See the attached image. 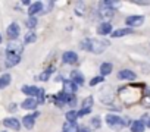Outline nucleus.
Returning a JSON list of instances; mask_svg holds the SVG:
<instances>
[{"label":"nucleus","instance_id":"obj_24","mask_svg":"<svg viewBox=\"0 0 150 132\" xmlns=\"http://www.w3.org/2000/svg\"><path fill=\"white\" fill-rule=\"evenodd\" d=\"M37 24H38V21H37V18H35V16H30V18L25 21V25H27L28 28H31V29H33V28H35V27H37Z\"/></svg>","mask_w":150,"mask_h":132},{"label":"nucleus","instance_id":"obj_5","mask_svg":"<svg viewBox=\"0 0 150 132\" xmlns=\"http://www.w3.org/2000/svg\"><path fill=\"white\" fill-rule=\"evenodd\" d=\"M6 34H8V38L9 40H12V41H15L18 37H19V34H21V29H19V25L16 24V22H13V24H11L9 27H8V31H6Z\"/></svg>","mask_w":150,"mask_h":132},{"label":"nucleus","instance_id":"obj_12","mask_svg":"<svg viewBox=\"0 0 150 132\" xmlns=\"http://www.w3.org/2000/svg\"><path fill=\"white\" fill-rule=\"evenodd\" d=\"M71 81L77 85H83L84 84V75L80 71H72L71 72Z\"/></svg>","mask_w":150,"mask_h":132},{"label":"nucleus","instance_id":"obj_7","mask_svg":"<svg viewBox=\"0 0 150 132\" xmlns=\"http://www.w3.org/2000/svg\"><path fill=\"white\" fill-rule=\"evenodd\" d=\"M38 116V112H35V113H33V114H27V116H24V119H22V123H24V126L27 128V129H33L34 128V123H35V117Z\"/></svg>","mask_w":150,"mask_h":132},{"label":"nucleus","instance_id":"obj_2","mask_svg":"<svg viewBox=\"0 0 150 132\" xmlns=\"http://www.w3.org/2000/svg\"><path fill=\"white\" fill-rule=\"evenodd\" d=\"M22 51H24V46H22L21 43H18V41H12V43L8 46V48H6V54H8V57H12V56L21 57Z\"/></svg>","mask_w":150,"mask_h":132},{"label":"nucleus","instance_id":"obj_17","mask_svg":"<svg viewBox=\"0 0 150 132\" xmlns=\"http://www.w3.org/2000/svg\"><path fill=\"white\" fill-rule=\"evenodd\" d=\"M128 34H132V29L131 28H121V29H116L113 31L110 35L113 38H119V37H124V35H128Z\"/></svg>","mask_w":150,"mask_h":132},{"label":"nucleus","instance_id":"obj_1","mask_svg":"<svg viewBox=\"0 0 150 132\" xmlns=\"http://www.w3.org/2000/svg\"><path fill=\"white\" fill-rule=\"evenodd\" d=\"M109 46L110 44H109L108 40H103V38H88V40H84L80 47L84 48V50H88V51H93V53L99 54V53H103Z\"/></svg>","mask_w":150,"mask_h":132},{"label":"nucleus","instance_id":"obj_8","mask_svg":"<svg viewBox=\"0 0 150 132\" xmlns=\"http://www.w3.org/2000/svg\"><path fill=\"white\" fill-rule=\"evenodd\" d=\"M62 60L65 63H68V65H74V63H77L78 56H77V53H75V51H65L63 56H62Z\"/></svg>","mask_w":150,"mask_h":132},{"label":"nucleus","instance_id":"obj_31","mask_svg":"<svg viewBox=\"0 0 150 132\" xmlns=\"http://www.w3.org/2000/svg\"><path fill=\"white\" fill-rule=\"evenodd\" d=\"M141 122L144 123V126L150 128V116H149V114H144V116H143V119H141Z\"/></svg>","mask_w":150,"mask_h":132},{"label":"nucleus","instance_id":"obj_13","mask_svg":"<svg viewBox=\"0 0 150 132\" xmlns=\"http://www.w3.org/2000/svg\"><path fill=\"white\" fill-rule=\"evenodd\" d=\"M97 34L100 35H108V34H112V25L110 22H102L97 28Z\"/></svg>","mask_w":150,"mask_h":132},{"label":"nucleus","instance_id":"obj_19","mask_svg":"<svg viewBox=\"0 0 150 132\" xmlns=\"http://www.w3.org/2000/svg\"><path fill=\"white\" fill-rule=\"evenodd\" d=\"M144 129H146V126L141 120H135L131 123V132H144Z\"/></svg>","mask_w":150,"mask_h":132},{"label":"nucleus","instance_id":"obj_23","mask_svg":"<svg viewBox=\"0 0 150 132\" xmlns=\"http://www.w3.org/2000/svg\"><path fill=\"white\" fill-rule=\"evenodd\" d=\"M19 62H21V57H16V56L6 57V66H8V68H12V66H16Z\"/></svg>","mask_w":150,"mask_h":132},{"label":"nucleus","instance_id":"obj_33","mask_svg":"<svg viewBox=\"0 0 150 132\" xmlns=\"http://www.w3.org/2000/svg\"><path fill=\"white\" fill-rule=\"evenodd\" d=\"M91 112V109H81L78 113H77V116H84V114H88Z\"/></svg>","mask_w":150,"mask_h":132},{"label":"nucleus","instance_id":"obj_18","mask_svg":"<svg viewBox=\"0 0 150 132\" xmlns=\"http://www.w3.org/2000/svg\"><path fill=\"white\" fill-rule=\"evenodd\" d=\"M78 125L75 122H65L63 125V132H78Z\"/></svg>","mask_w":150,"mask_h":132},{"label":"nucleus","instance_id":"obj_28","mask_svg":"<svg viewBox=\"0 0 150 132\" xmlns=\"http://www.w3.org/2000/svg\"><path fill=\"white\" fill-rule=\"evenodd\" d=\"M91 103H93V97H87L83 101V109H91Z\"/></svg>","mask_w":150,"mask_h":132},{"label":"nucleus","instance_id":"obj_35","mask_svg":"<svg viewBox=\"0 0 150 132\" xmlns=\"http://www.w3.org/2000/svg\"><path fill=\"white\" fill-rule=\"evenodd\" d=\"M135 5H143V6H146V5H150L149 2H134Z\"/></svg>","mask_w":150,"mask_h":132},{"label":"nucleus","instance_id":"obj_22","mask_svg":"<svg viewBox=\"0 0 150 132\" xmlns=\"http://www.w3.org/2000/svg\"><path fill=\"white\" fill-rule=\"evenodd\" d=\"M35 40H37V35H35V32H33V31L27 32V34H25V37H24V43H25V44L35 43Z\"/></svg>","mask_w":150,"mask_h":132},{"label":"nucleus","instance_id":"obj_11","mask_svg":"<svg viewBox=\"0 0 150 132\" xmlns=\"http://www.w3.org/2000/svg\"><path fill=\"white\" fill-rule=\"evenodd\" d=\"M3 125H5L6 128H12V129H15V131L21 129V123H19V120L15 119V117H8V119H5V120H3Z\"/></svg>","mask_w":150,"mask_h":132},{"label":"nucleus","instance_id":"obj_20","mask_svg":"<svg viewBox=\"0 0 150 132\" xmlns=\"http://www.w3.org/2000/svg\"><path fill=\"white\" fill-rule=\"evenodd\" d=\"M11 75L9 74H5V75H2V77H0V90H2V88H6L9 84H11Z\"/></svg>","mask_w":150,"mask_h":132},{"label":"nucleus","instance_id":"obj_29","mask_svg":"<svg viewBox=\"0 0 150 132\" xmlns=\"http://www.w3.org/2000/svg\"><path fill=\"white\" fill-rule=\"evenodd\" d=\"M103 81V77H96V78H93L91 79V82H90V85L91 87H94V85H97V84H100Z\"/></svg>","mask_w":150,"mask_h":132},{"label":"nucleus","instance_id":"obj_34","mask_svg":"<svg viewBox=\"0 0 150 132\" xmlns=\"http://www.w3.org/2000/svg\"><path fill=\"white\" fill-rule=\"evenodd\" d=\"M78 132H91V131H90L88 128H81V126H80V128H78Z\"/></svg>","mask_w":150,"mask_h":132},{"label":"nucleus","instance_id":"obj_21","mask_svg":"<svg viewBox=\"0 0 150 132\" xmlns=\"http://www.w3.org/2000/svg\"><path fill=\"white\" fill-rule=\"evenodd\" d=\"M112 63H103L102 66H100V74H102V77H105V75H109L110 72H112Z\"/></svg>","mask_w":150,"mask_h":132},{"label":"nucleus","instance_id":"obj_27","mask_svg":"<svg viewBox=\"0 0 150 132\" xmlns=\"http://www.w3.org/2000/svg\"><path fill=\"white\" fill-rule=\"evenodd\" d=\"M52 72H53V69H52V68H50L49 71H44V72L38 77V78H40V81H47V79L50 78V74H52Z\"/></svg>","mask_w":150,"mask_h":132},{"label":"nucleus","instance_id":"obj_6","mask_svg":"<svg viewBox=\"0 0 150 132\" xmlns=\"http://www.w3.org/2000/svg\"><path fill=\"white\" fill-rule=\"evenodd\" d=\"M143 22H144V16H140V15H132V16H128L125 19V24L129 28L131 27H140Z\"/></svg>","mask_w":150,"mask_h":132},{"label":"nucleus","instance_id":"obj_36","mask_svg":"<svg viewBox=\"0 0 150 132\" xmlns=\"http://www.w3.org/2000/svg\"><path fill=\"white\" fill-rule=\"evenodd\" d=\"M0 43H2V35H0Z\"/></svg>","mask_w":150,"mask_h":132},{"label":"nucleus","instance_id":"obj_3","mask_svg":"<svg viewBox=\"0 0 150 132\" xmlns=\"http://www.w3.org/2000/svg\"><path fill=\"white\" fill-rule=\"evenodd\" d=\"M106 123L110 126V128H121L125 125V120L118 116V114H108L106 116Z\"/></svg>","mask_w":150,"mask_h":132},{"label":"nucleus","instance_id":"obj_30","mask_svg":"<svg viewBox=\"0 0 150 132\" xmlns=\"http://www.w3.org/2000/svg\"><path fill=\"white\" fill-rule=\"evenodd\" d=\"M141 104H143L144 107H150V95L143 97V98H141Z\"/></svg>","mask_w":150,"mask_h":132},{"label":"nucleus","instance_id":"obj_32","mask_svg":"<svg viewBox=\"0 0 150 132\" xmlns=\"http://www.w3.org/2000/svg\"><path fill=\"white\" fill-rule=\"evenodd\" d=\"M91 125H93L94 128H100V119H99V117H93V119H91Z\"/></svg>","mask_w":150,"mask_h":132},{"label":"nucleus","instance_id":"obj_16","mask_svg":"<svg viewBox=\"0 0 150 132\" xmlns=\"http://www.w3.org/2000/svg\"><path fill=\"white\" fill-rule=\"evenodd\" d=\"M21 106L25 110H34L37 107V100L35 98H27V100H24V103Z\"/></svg>","mask_w":150,"mask_h":132},{"label":"nucleus","instance_id":"obj_4","mask_svg":"<svg viewBox=\"0 0 150 132\" xmlns=\"http://www.w3.org/2000/svg\"><path fill=\"white\" fill-rule=\"evenodd\" d=\"M113 13H115V11L113 9H110V8H108L103 2L100 3V8H99V16L105 21V22H108L112 16H113Z\"/></svg>","mask_w":150,"mask_h":132},{"label":"nucleus","instance_id":"obj_14","mask_svg":"<svg viewBox=\"0 0 150 132\" xmlns=\"http://www.w3.org/2000/svg\"><path fill=\"white\" fill-rule=\"evenodd\" d=\"M41 11H43V3L41 2H35V3H31V6L28 9V13H30V16H35Z\"/></svg>","mask_w":150,"mask_h":132},{"label":"nucleus","instance_id":"obj_10","mask_svg":"<svg viewBox=\"0 0 150 132\" xmlns=\"http://www.w3.org/2000/svg\"><path fill=\"white\" fill-rule=\"evenodd\" d=\"M118 78L119 79H127V81H134L137 78V75L129 69H122V71L118 72Z\"/></svg>","mask_w":150,"mask_h":132},{"label":"nucleus","instance_id":"obj_9","mask_svg":"<svg viewBox=\"0 0 150 132\" xmlns=\"http://www.w3.org/2000/svg\"><path fill=\"white\" fill-rule=\"evenodd\" d=\"M77 84H74L72 81H63V93L68 95H74L77 93Z\"/></svg>","mask_w":150,"mask_h":132},{"label":"nucleus","instance_id":"obj_25","mask_svg":"<svg viewBox=\"0 0 150 132\" xmlns=\"http://www.w3.org/2000/svg\"><path fill=\"white\" fill-rule=\"evenodd\" d=\"M103 3H105V5L108 6V8L113 9V11H115L116 8H119V5H121L119 2H113V0H106V2H103Z\"/></svg>","mask_w":150,"mask_h":132},{"label":"nucleus","instance_id":"obj_15","mask_svg":"<svg viewBox=\"0 0 150 132\" xmlns=\"http://www.w3.org/2000/svg\"><path fill=\"white\" fill-rule=\"evenodd\" d=\"M38 90L40 88H37L34 85H24L22 87V93L27 94V95H30V98H33L34 95H38Z\"/></svg>","mask_w":150,"mask_h":132},{"label":"nucleus","instance_id":"obj_26","mask_svg":"<svg viewBox=\"0 0 150 132\" xmlns=\"http://www.w3.org/2000/svg\"><path fill=\"white\" fill-rule=\"evenodd\" d=\"M78 116H77V112H74V110H71V112H68L66 113V122H75V119H77Z\"/></svg>","mask_w":150,"mask_h":132}]
</instances>
